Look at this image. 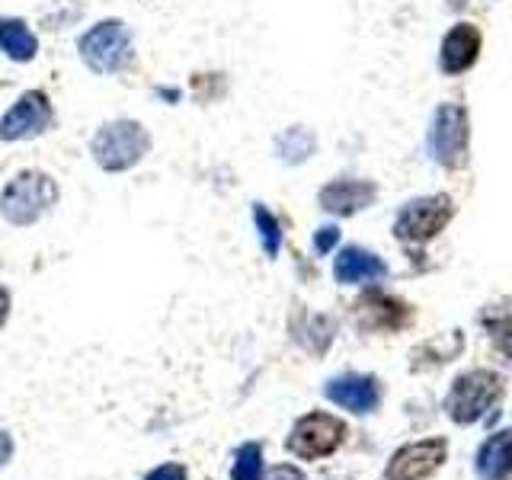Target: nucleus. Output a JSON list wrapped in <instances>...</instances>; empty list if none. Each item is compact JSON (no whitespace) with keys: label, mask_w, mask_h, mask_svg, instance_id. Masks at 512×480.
I'll return each instance as SVG.
<instances>
[{"label":"nucleus","mask_w":512,"mask_h":480,"mask_svg":"<svg viewBox=\"0 0 512 480\" xmlns=\"http://www.w3.org/2000/svg\"><path fill=\"white\" fill-rule=\"evenodd\" d=\"M61 199L58 180L48 170L26 167L7 180V186L0 189V215L13 228H32L39 224Z\"/></svg>","instance_id":"obj_1"},{"label":"nucleus","mask_w":512,"mask_h":480,"mask_svg":"<svg viewBox=\"0 0 512 480\" xmlns=\"http://www.w3.org/2000/svg\"><path fill=\"white\" fill-rule=\"evenodd\" d=\"M372 199H375V186L365 180H333L320 189V208L340 218L356 215Z\"/></svg>","instance_id":"obj_13"},{"label":"nucleus","mask_w":512,"mask_h":480,"mask_svg":"<svg viewBox=\"0 0 512 480\" xmlns=\"http://www.w3.org/2000/svg\"><path fill=\"white\" fill-rule=\"evenodd\" d=\"M343 439H346V423L340 416L308 413V416H301L292 429V436H288V452L304 461H317V458L333 455L336 448L343 445Z\"/></svg>","instance_id":"obj_7"},{"label":"nucleus","mask_w":512,"mask_h":480,"mask_svg":"<svg viewBox=\"0 0 512 480\" xmlns=\"http://www.w3.org/2000/svg\"><path fill=\"white\" fill-rule=\"evenodd\" d=\"M455 215V202L448 196H426L404 205V212L394 221V234L407 244H423V240L436 237Z\"/></svg>","instance_id":"obj_8"},{"label":"nucleus","mask_w":512,"mask_h":480,"mask_svg":"<svg viewBox=\"0 0 512 480\" xmlns=\"http://www.w3.org/2000/svg\"><path fill=\"white\" fill-rule=\"evenodd\" d=\"M477 55H480V29L474 23H458L442 39L439 64L445 74H464L477 61Z\"/></svg>","instance_id":"obj_12"},{"label":"nucleus","mask_w":512,"mask_h":480,"mask_svg":"<svg viewBox=\"0 0 512 480\" xmlns=\"http://www.w3.org/2000/svg\"><path fill=\"white\" fill-rule=\"evenodd\" d=\"M10 304H13V298H10V292L4 285H0V327L7 324V317H10Z\"/></svg>","instance_id":"obj_25"},{"label":"nucleus","mask_w":512,"mask_h":480,"mask_svg":"<svg viewBox=\"0 0 512 480\" xmlns=\"http://www.w3.org/2000/svg\"><path fill=\"white\" fill-rule=\"evenodd\" d=\"M333 276L340 285H359V282H378L388 276V266H384L381 256L368 253L362 247H346L340 250L333 263Z\"/></svg>","instance_id":"obj_14"},{"label":"nucleus","mask_w":512,"mask_h":480,"mask_svg":"<svg viewBox=\"0 0 512 480\" xmlns=\"http://www.w3.org/2000/svg\"><path fill=\"white\" fill-rule=\"evenodd\" d=\"M154 138L138 119L103 122L90 138V157L103 173H128L151 154Z\"/></svg>","instance_id":"obj_3"},{"label":"nucleus","mask_w":512,"mask_h":480,"mask_svg":"<svg viewBox=\"0 0 512 480\" xmlns=\"http://www.w3.org/2000/svg\"><path fill=\"white\" fill-rule=\"evenodd\" d=\"M276 154L285 164H301V160H308L314 154V135L301 125L288 128V132L276 138Z\"/></svg>","instance_id":"obj_17"},{"label":"nucleus","mask_w":512,"mask_h":480,"mask_svg":"<svg viewBox=\"0 0 512 480\" xmlns=\"http://www.w3.org/2000/svg\"><path fill=\"white\" fill-rule=\"evenodd\" d=\"M10 455H13V439L7 436L4 429H0V468H4V464L10 461Z\"/></svg>","instance_id":"obj_24"},{"label":"nucleus","mask_w":512,"mask_h":480,"mask_svg":"<svg viewBox=\"0 0 512 480\" xmlns=\"http://www.w3.org/2000/svg\"><path fill=\"white\" fill-rule=\"evenodd\" d=\"M144 480H186V468L183 464H160Z\"/></svg>","instance_id":"obj_22"},{"label":"nucleus","mask_w":512,"mask_h":480,"mask_svg":"<svg viewBox=\"0 0 512 480\" xmlns=\"http://www.w3.org/2000/svg\"><path fill=\"white\" fill-rule=\"evenodd\" d=\"M77 55L84 68L96 77H116L125 74L135 64V39L132 29L119 16H109L87 26L77 39Z\"/></svg>","instance_id":"obj_2"},{"label":"nucleus","mask_w":512,"mask_h":480,"mask_svg":"<svg viewBox=\"0 0 512 480\" xmlns=\"http://www.w3.org/2000/svg\"><path fill=\"white\" fill-rule=\"evenodd\" d=\"M55 128V106L52 96L45 90H23L13 100V106L0 116V141L4 144H20L42 138Z\"/></svg>","instance_id":"obj_5"},{"label":"nucleus","mask_w":512,"mask_h":480,"mask_svg":"<svg viewBox=\"0 0 512 480\" xmlns=\"http://www.w3.org/2000/svg\"><path fill=\"white\" fill-rule=\"evenodd\" d=\"M253 221H256V231H260V244L266 250V256H279V247H282V228H279V218L269 212L263 202L253 205Z\"/></svg>","instance_id":"obj_18"},{"label":"nucleus","mask_w":512,"mask_h":480,"mask_svg":"<svg viewBox=\"0 0 512 480\" xmlns=\"http://www.w3.org/2000/svg\"><path fill=\"white\" fill-rule=\"evenodd\" d=\"M468 138H471V125H468V112L458 103H445L436 109V119L429 128V154L436 164L445 170H458L468 164Z\"/></svg>","instance_id":"obj_6"},{"label":"nucleus","mask_w":512,"mask_h":480,"mask_svg":"<svg viewBox=\"0 0 512 480\" xmlns=\"http://www.w3.org/2000/svg\"><path fill=\"white\" fill-rule=\"evenodd\" d=\"M503 391L506 388H503L500 375L490 372V368H477V372L461 375L452 384V391H448V397H445V413L461 426L477 423V420H484L496 404H500Z\"/></svg>","instance_id":"obj_4"},{"label":"nucleus","mask_w":512,"mask_h":480,"mask_svg":"<svg viewBox=\"0 0 512 480\" xmlns=\"http://www.w3.org/2000/svg\"><path fill=\"white\" fill-rule=\"evenodd\" d=\"M445 452H448L445 439H426V442L404 445L400 452L391 455L388 468H384V477L388 480H423L442 468Z\"/></svg>","instance_id":"obj_9"},{"label":"nucleus","mask_w":512,"mask_h":480,"mask_svg":"<svg viewBox=\"0 0 512 480\" xmlns=\"http://www.w3.org/2000/svg\"><path fill=\"white\" fill-rule=\"evenodd\" d=\"M0 52L16 64H32L39 55V39L23 16H0Z\"/></svg>","instance_id":"obj_15"},{"label":"nucleus","mask_w":512,"mask_h":480,"mask_svg":"<svg viewBox=\"0 0 512 480\" xmlns=\"http://www.w3.org/2000/svg\"><path fill=\"white\" fill-rule=\"evenodd\" d=\"M480 480H509L512 477V429L493 432L477 452Z\"/></svg>","instance_id":"obj_16"},{"label":"nucleus","mask_w":512,"mask_h":480,"mask_svg":"<svg viewBox=\"0 0 512 480\" xmlns=\"http://www.w3.org/2000/svg\"><path fill=\"white\" fill-rule=\"evenodd\" d=\"M327 397L336 407L352 413H372L378 407V381L368 375H340L327 384Z\"/></svg>","instance_id":"obj_11"},{"label":"nucleus","mask_w":512,"mask_h":480,"mask_svg":"<svg viewBox=\"0 0 512 480\" xmlns=\"http://www.w3.org/2000/svg\"><path fill=\"white\" fill-rule=\"evenodd\" d=\"M269 480H304V474L292 468V464H279V468H272Z\"/></svg>","instance_id":"obj_23"},{"label":"nucleus","mask_w":512,"mask_h":480,"mask_svg":"<svg viewBox=\"0 0 512 480\" xmlns=\"http://www.w3.org/2000/svg\"><path fill=\"white\" fill-rule=\"evenodd\" d=\"M231 480H263V448L256 442L237 448Z\"/></svg>","instance_id":"obj_19"},{"label":"nucleus","mask_w":512,"mask_h":480,"mask_svg":"<svg viewBox=\"0 0 512 480\" xmlns=\"http://www.w3.org/2000/svg\"><path fill=\"white\" fill-rule=\"evenodd\" d=\"M356 317L362 330H400L410 324V311L404 301L391 295L368 292L356 301Z\"/></svg>","instance_id":"obj_10"},{"label":"nucleus","mask_w":512,"mask_h":480,"mask_svg":"<svg viewBox=\"0 0 512 480\" xmlns=\"http://www.w3.org/2000/svg\"><path fill=\"white\" fill-rule=\"evenodd\" d=\"M336 240H340V228H333V224H327V228H320L314 234V250L317 253H330L336 247Z\"/></svg>","instance_id":"obj_21"},{"label":"nucleus","mask_w":512,"mask_h":480,"mask_svg":"<svg viewBox=\"0 0 512 480\" xmlns=\"http://www.w3.org/2000/svg\"><path fill=\"white\" fill-rule=\"evenodd\" d=\"M487 324V333L496 346V352H503V356L512 362V317H484Z\"/></svg>","instance_id":"obj_20"}]
</instances>
